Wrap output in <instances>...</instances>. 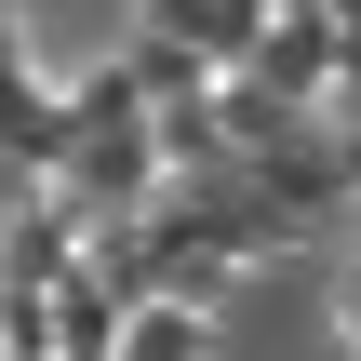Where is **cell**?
I'll return each instance as SVG.
<instances>
[{
    "label": "cell",
    "instance_id": "cell-1",
    "mask_svg": "<svg viewBox=\"0 0 361 361\" xmlns=\"http://www.w3.org/2000/svg\"><path fill=\"white\" fill-rule=\"evenodd\" d=\"M121 361H201V322H188V308H147V322L121 335Z\"/></svg>",
    "mask_w": 361,
    "mask_h": 361
}]
</instances>
